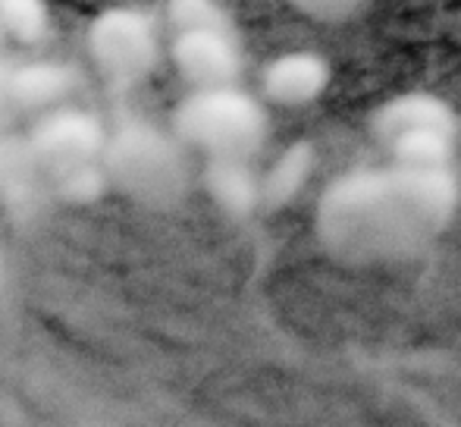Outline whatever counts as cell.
<instances>
[{
	"instance_id": "d6986e66",
	"label": "cell",
	"mask_w": 461,
	"mask_h": 427,
	"mask_svg": "<svg viewBox=\"0 0 461 427\" xmlns=\"http://www.w3.org/2000/svg\"><path fill=\"white\" fill-rule=\"evenodd\" d=\"M6 38H10V35H6V29H4V23H0V48H4V41H6Z\"/></svg>"
},
{
	"instance_id": "2e32d148",
	"label": "cell",
	"mask_w": 461,
	"mask_h": 427,
	"mask_svg": "<svg viewBox=\"0 0 461 427\" xmlns=\"http://www.w3.org/2000/svg\"><path fill=\"white\" fill-rule=\"evenodd\" d=\"M295 13L314 19L323 25H342L352 23L355 16H361L367 6V0H285Z\"/></svg>"
},
{
	"instance_id": "ac0fdd59",
	"label": "cell",
	"mask_w": 461,
	"mask_h": 427,
	"mask_svg": "<svg viewBox=\"0 0 461 427\" xmlns=\"http://www.w3.org/2000/svg\"><path fill=\"white\" fill-rule=\"evenodd\" d=\"M6 283H10V268H6V255H4V249H0V295H4Z\"/></svg>"
},
{
	"instance_id": "3957f363",
	"label": "cell",
	"mask_w": 461,
	"mask_h": 427,
	"mask_svg": "<svg viewBox=\"0 0 461 427\" xmlns=\"http://www.w3.org/2000/svg\"><path fill=\"white\" fill-rule=\"evenodd\" d=\"M173 132L204 158H251L270 139V114L242 86L192 88L173 110Z\"/></svg>"
},
{
	"instance_id": "5b68a950",
	"label": "cell",
	"mask_w": 461,
	"mask_h": 427,
	"mask_svg": "<svg viewBox=\"0 0 461 427\" xmlns=\"http://www.w3.org/2000/svg\"><path fill=\"white\" fill-rule=\"evenodd\" d=\"M86 48L113 92L141 86L160 63V29L141 6H107L88 25Z\"/></svg>"
},
{
	"instance_id": "4fadbf2b",
	"label": "cell",
	"mask_w": 461,
	"mask_h": 427,
	"mask_svg": "<svg viewBox=\"0 0 461 427\" xmlns=\"http://www.w3.org/2000/svg\"><path fill=\"white\" fill-rule=\"evenodd\" d=\"M110 189H113V186H110L104 160L50 177V192H54L57 202L76 204V208H82V204H95L97 198H104Z\"/></svg>"
},
{
	"instance_id": "52a82bcc",
	"label": "cell",
	"mask_w": 461,
	"mask_h": 427,
	"mask_svg": "<svg viewBox=\"0 0 461 427\" xmlns=\"http://www.w3.org/2000/svg\"><path fill=\"white\" fill-rule=\"evenodd\" d=\"M170 60L188 88L239 86L245 76V48L239 29L173 32Z\"/></svg>"
},
{
	"instance_id": "7c38bea8",
	"label": "cell",
	"mask_w": 461,
	"mask_h": 427,
	"mask_svg": "<svg viewBox=\"0 0 461 427\" xmlns=\"http://www.w3.org/2000/svg\"><path fill=\"white\" fill-rule=\"evenodd\" d=\"M317 167V151L308 139H298L285 145L274 158V164L261 173V189H264V211L289 208L304 186L311 183Z\"/></svg>"
},
{
	"instance_id": "277c9868",
	"label": "cell",
	"mask_w": 461,
	"mask_h": 427,
	"mask_svg": "<svg viewBox=\"0 0 461 427\" xmlns=\"http://www.w3.org/2000/svg\"><path fill=\"white\" fill-rule=\"evenodd\" d=\"M370 135L389 160L411 167H452L458 116L439 95L405 92L374 110Z\"/></svg>"
},
{
	"instance_id": "8fae6325",
	"label": "cell",
	"mask_w": 461,
	"mask_h": 427,
	"mask_svg": "<svg viewBox=\"0 0 461 427\" xmlns=\"http://www.w3.org/2000/svg\"><path fill=\"white\" fill-rule=\"evenodd\" d=\"M76 76L73 67L60 60H25L13 63V107L16 114H44L67 104L69 95L76 92Z\"/></svg>"
},
{
	"instance_id": "8992f818",
	"label": "cell",
	"mask_w": 461,
	"mask_h": 427,
	"mask_svg": "<svg viewBox=\"0 0 461 427\" xmlns=\"http://www.w3.org/2000/svg\"><path fill=\"white\" fill-rule=\"evenodd\" d=\"M107 132L110 129L97 120L92 110L60 104L54 110L38 114L35 126L29 129V139L38 160H41L44 173L50 179L57 173L104 160Z\"/></svg>"
},
{
	"instance_id": "9c48e42d",
	"label": "cell",
	"mask_w": 461,
	"mask_h": 427,
	"mask_svg": "<svg viewBox=\"0 0 461 427\" xmlns=\"http://www.w3.org/2000/svg\"><path fill=\"white\" fill-rule=\"evenodd\" d=\"M333 67L317 50H285L261 69V95L267 104L302 110L327 95Z\"/></svg>"
},
{
	"instance_id": "30bf717a",
	"label": "cell",
	"mask_w": 461,
	"mask_h": 427,
	"mask_svg": "<svg viewBox=\"0 0 461 427\" xmlns=\"http://www.w3.org/2000/svg\"><path fill=\"white\" fill-rule=\"evenodd\" d=\"M201 186L226 217L245 220L264 211L261 173L251 158H204Z\"/></svg>"
},
{
	"instance_id": "ba28073f",
	"label": "cell",
	"mask_w": 461,
	"mask_h": 427,
	"mask_svg": "<svg viewBox=\"0 0 461 427\" xmlns=\"http://www.w3.org/2000/svg\"><path fill=\"white\" fill-rule=\"evenodd\" d=\"M54 198L50 179L32 148L29 132L0 129V204L16 223L38 217Z\"/></svg>"
},
{
	"instance_id": "9a60e30c",
	"label": "cell",
	"mask_w": 461,
	"mask_h": 427,
	"mask_svg": "<svg viewBox=\"0 0 461 427\" xmlns=\"http://www.w3.org/2000/svg\"><path fill=\"white\" fill-rule=\"evenodd\" d=\"M167 23L173 32L236 29V19L223 0H167Z\"/></svg>"
},
{
	"instance_id": "6da1fadb",
	"label": "cell",
	"mask_w": 461,
	"mask_h": 427,
	"mask_svg": "<svg viewBox=\"0 0 461 427\" xmlns=\"http://www.w3.org/2000/svg\"><path fill=\"white\" fill-rule=\"evenodd\" d=\"M458 179L452 167H411L386 160L348 170L323 189L314 230L330 258L342 264L411 261L452 226Z\"/></svg>"
},
{
	"instance_id": "7a4b0ae2",
	"label": "cell",
	"mask_w": 461,
	"mask_h": 427,
	"mask_svg": "<svg viewBox=\"0 0 461 427\" xmlns=\"http://www.w3.org/2000/svg\"><path fill=\"white\" fill-rule=\"evenodd\" d=\"M192 148L173 129L145 116H122L107 132L104 167L110 186L145 208H176L192 189Z\"/></svg>"
},
{
	"instance_id": "5bb4252c",
	"label": "cell",
	"mask_w": 461,
	"mask_h": 427,
	"mask_svg": "<svg viewBox=\"0 0 461 427\" xmlns=\"http://www.w3.org/2000/svg\"><path fill=\"white\" fill-rule=\"evenodd\" d=\"M0 23L19 44H38L50 32V13L44 0H0Z\"/></svg>"
},
{
	"instance_id": "e0dca14e",
	"label": "cell",
	"mask_w": 461,
	"mask_h": 427,
	"mask_svg": "<svg viewBox=\"0 0 461 427\" xmlns=\"http://www.w3.org/2000/svg\"><path fill=\"white\" fill-rule=\"evenodd\" d=\"M10 79H13V60L0 57V129H6V120H10V116L16 114V107H13Z\"/></svg>"
}]
</instances>
